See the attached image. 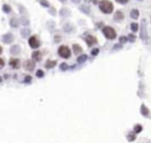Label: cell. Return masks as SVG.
<instances>
[{"instance_id": "cell-1", "label": "cell", "mask_w": 151, "mask_h": 143, "mask_svg": "<svg viewBox=\"0 0 151 143\" xmlns=\"http://www.w3.org/2000/svg\"><path fill=\"white\" fill-rule=\"evenodd\" d=\"M99 9L102 10V12L109 14L113 11V5H112V3L109 1V0H103V1H100V4H99Z\"/></svg>"}, {"instance_id": "cell-2", "label": "cell", "mask_w": 151, "mask_h": 143, "mask_svg": "<svg viewBox=\"0 0 151 143\" xmlns=\"http://www.w3.org/2000/svg\"><path fill=\"white\" fill-rule=\"evenodd\" d=\"M103 33H104V36L106 37L107 39H115L116 37H117L116 31L111 27V26H105V27L103 28Z\"/></svg>"}, {"instance_id": "cell-3", "label": "cell", "mask_w": 151, "mask_h": 143, "mask_svg": "<svg viewBox=\"0 0 151 143\" xmlns=\"http://www.w3.org/2000/svg\"><path fill=\"white\" fill-rule=\"evenodd\" d=\"M58 53H59V56L63 57V58H69V57L71 56V51L67 46H60V47L58 49Z\"/></svg>"}, {"instance_id": "cell-4", "label": "cell", "mask_w": 151, "mask_h": 143, "mask_svg": "<svg viewBox=\"0 0 151 143\" xmlns=\"http://www.w3.org/2000/svg\"><path fill=\"white\" fill-rule=\"evenodd\" d=\"M28 44H30V46H31L32 49H38L40 46V42H39V39H38L36 36L30 37V39H28Z\"/></svg>"}, {"instance_id": "cell-5", "label": "cell", "mask_w": 151, "mask_h": 143, "mask_svg": "<svg viewBox=\"0 0 151 143\" xmlns=\"http://www.w3.org/2000/svg\"><path fill=\"white\" fill-rule=\"evenodd\" d=\"M34 66H36V63L33 60H26L25 62V69L27 71H33Z\"/></svg>"}, {"instance_id": "cell-6", "label": "cell", "mask_w": 151, "mask_h": 143, "mask_svg": "<svg viewBox=\"0 0 151 143\" xmlns=\"http://www.w3.org/2000/svg\"><path fill=\"white\" fill-rule=\"evenodd\" d=\"M3 42L6 43V44H10V43L13 42V36L12 33H6L3 36Z\"/></svg>"}, {"instance_id": "cell-7", "label": "cell", "mask_w": 151, "mask_h": 143, "mask_svg": "<svg viewBox=\"0 0 151 143\" xmlns=\"http://www.w3.org/2000/svg\"><path fill=\"white\" fill-rule=\"evenodd\" d=\"M41 58H43V53L40 52V51H34L33 53H32V59H33V60H36V62L41 60Z\"/></svg>"}, {"instance_id": "cell-8", "label": "cell", "mask_w": 151, "mask_h": 143, "mask_svg": "<svg viewBox=\"0 0 151 143\" xmlns=\"http://www.w3.org/2000/svg\"><path fill=\"white\" fill-rule=\"evenodd\" d=\"M86 44L89 45V46H92V45H95L96 43H97V38L96 37H93V36H89V37H86Z\"/></svg>"}, {"instance_id": "cell-9", "label": "cell", "mask_w": 151, "mask_h": 143, "mask_svg": "<svg viewBox=\"0 0 151 143\" xmlns=\"http://www.w3.org/2000/svg\"><path fill=\"white\" fill-rule=\"evenodd\" d=\"M10 65H11L12 67H14V69H18V67L20 66L19 59H17V58H12V59H10Z\"/></svg>"}, {"instance_id": "cell-10", "label": "cell", "mask_w": 151, "mask_h": 143, "mask_svg": "<svg viewBox=\"0 0 151 143\" xmlns=\"http://www.w3.org/2000/svg\"><path fill=\"white\" fill-rule=\"evenodd\" d=\"M145 19H143L142 21V34H140V38H142L143 40H145L146 38H148V36L145 34Z\"/></svg>"}, {"instance_id": "cell-11", "label": "cell", "mask_w": 151, "mask_h": 143, "mask_svg": "<svg viewBox=\"0 0 151 143\" xmlns=\"http://www.w3.org/2000/svg\"><path fill=\"white\" fill-rule=\"evenodd\" d=\"M20 52V46L19 45H14L11 47V53L12 54H18Z\"/></svg>"}, {"instance_id": "cell-12", "label": "cell", "mask_w": 151, "mask_h": 143, "mask_svg": "<svg viewBox=\"0 0 151 143\" xmlns=\"http://www.w3.org/2000/svg\"><path fill=\"white\" fill-rule=\"evenodd\" d=\"M72 49H73V52H74L76 54H79L81 52V47L79 46V45H77V44H74L72 46Z\"/></svg>"}, {"instance_id": "cell-13", "label": "cell", "mask_w": 151, "mask_h": 143, "mask_svg": "<svg viewBox=\"0 0 151 143\" xmlns=\"http://www.w3.org/2000/svg\"><path fill=\"white\" fill-rule=\"evenodd\" d=\"M56 64H57L56 60H47V62H46V64H45V66L47 67V69H51V67H53Z\"/></svg>"}, {"instance_id": "cell-14", "label": "cell", "mask_w": 151, "mask_h": 143, "mask_svg": "<svg viewBox=\"0 0 151 143\" xmlns=\"http://www.w3.org/2000/svg\"><path fill=\"white\" fill-rule=\"evenodd\" d=\"M138 17H139V11H138V10H132L131 11V18L137 19Z\"/></svg>"}, {"instance_id": "cell-15", "label": "cell", "mask_w": 151, "mask_h": 143, "mask_svg": "<svg viewBox=\"0 0 151 143\" xmlns=\"http://www.w3.org/2000/svg\"><path fill=\"white\" fill-rule=\"evenodd\" d=\"M69 13H70L69 9H62L60 10V17H67Z\"/></svg>"}, {"instance_id": "cell-16", "label": "cell", "mask_w": 151, "mask_h": 143, "mask_svg": "<svg viewBox=\"0 0 151 143\" xmlns=\"http://www.w3.org/2000/svg\"><path fill=\"white\" fill-rule=\"evenodd\" d=\"M113 19L115 20H123V13L120 11H118L117 13L115 14V17H113Z\"/></svg>"}, {"instance_id": "cell-17", "label": "cell", "mask_w": 151, "mask_h": 143, "mask_svg": "<svg viewBox=\"0 0 151 143\" xmlns=\"http://www.w3.org/2000/svg\"><path fill=\"white\" fill-rule=\"evenodd\" d=\"M140 111H142V114L144 116H149V110H148V108H146L144 104H143L142 108H140Z\"/></svg>"}, {"instance_id": "cell-18", "label": "cell", "mask_w": 151, "mask_h": 143, "mask_svg": "<svg viewBox=\"0 0 151 143\" xmlns=\"http://www.w3.org/2000/svg\"><path fill=\"white\" fill-rule=\"evenodd\" d=\"M86 59H87V56H86V54H81V56L78 57V59H77V60H78V63H84Z\"/></svg>"}, {"instance_id": "cell-19", "label": "cell", "mask_w": 151, "mask_h": 143, "mask_svg": "<svg viewBox=\"0 0 151 143\" xmlns=\"http://www.w3.org/2000/svg\"><path fill=\"white\" fill-rule=\"evenodd\" d=\"M64 30H65V32H67V33H70L71 31H73V27L70 25V24H66V25L64 26Z\"/></svg>"}, {"instance_id": "cell-20", "label": "cell", "mask_w": 151, "mask_h": 143, "mask_svg": "<svg viewBox=\"0 0 151 143\" xmlns=\"http://www.w3.org/2000/svg\"><path fill=\"white\" fill-rule=\"evenodd\" d=\"M131 30L133 32H137L138 31V25L136 24V22H132V24H131Z\"/></svg>"}, {"instance_id": "cell-21", "label": "cell", "mask_w": 151, "mask_h": 143, "mask_svg": "<svg viewBox=\"0 0 151 143\" xmlns=\"http://www.w3.org/2000/svg\"><path fill=\"white\" fill-rule=\"evenodd\" d=\"M3 10H4V12H6V13H10V12H11V7H10L9 5H4Z\"/></svg>"}, {"instance_id": "cell-22", "label": "cell", "mask_w": 151, "mask_h": 143, "mask_svg": "<svg viewBox=\"0 0 151 143\" xmlns=\"http://www.w3.org/2000/svg\"><path fill=\"white\" fill-rule=\"evenodd\" d=\"M11 26L12 27H17L18 26V20L17 19H11Z\"/></svg>"}, {"instance_id": "cell-23", "label": "cell", "mask_w": 151, "mask_h": 143, "mask_svg": "<svg viewBox=\"0 0 151 143\" xmlns=\"http://www.w3.org/2000/svg\"><path fill=\"white\" fill-rule=\"evenodd\" d=\"M28 34H30V30H22L21 31V36L25 38V37H27Z\"/></svg>"}, {"instance_id": "cell-24", "label": "cell", "mask_w": 151, "mask_h": 143, "mask_svg": "<svg viewBox=\"0 0 151 143\" xmlns=\"http://www.w3.org/2000/svg\"><path fill=\"white\" fill-rule=\"evenodd\" d=\"M40 4H41L43 6H45V7H48V6H50L47 0H40Z\"/></svg>"}, {"instance_id": "cell-25", "label": "cell", "mask_w": 151, "mask_h": 143, "mask_svg": "<svg viewBox=\"0 0 151 143\" xmlns=\"http://www.w3.org/2000/svg\"><path fill=\"white\" fill-rule=\"evenodd\" d=\"M43 76H44V71H43V70H38V71H37V77H39V78H40V77H43Z\"/></svg>"}, {"instance_id": "cell-26", "label": "cell", "mask_w": 151, "mask_h": 143, "mask_svg": "<svg viewBox=\"0 0 151 143\" xmlns=\"http://www.w3.org/2000/svg\"><path fill=\"white\" fill-rule=\"evenodd\" d=\"M80 10H81V11H84L86 14H89V13H90V10L87 9V7H85V6H81V7H80Z\"/></svg>"}, {"instance_id": "cell-27", "label": "cell", "mask_w": 151, "mask_h": 143, "mask_svg": "<svg viewBox=\"0 0 151 143\" xmlns=\"http://www.w3.org/2000/svg\"><path fill=\"white\" fill-rule=\"evenodd\" d=\"M60 70H63V71L67 70V64H65V63H63V64L60 65Z\"/></svg>"}, {"instance_id": "cell-28", "label": "cell", "mask_w": 151, "mask_h": 143, "mask_svg": "<svg viewBox=\"0 0 151 143\" xmlns=\"http://www.w3.org/2000/svg\"><path fill=\"white\" fill-rule=\"evenodd\" d=\"M119 40H120V43H126L128 42V38H126V37H120Z\"/></svg>"}, {"instance_id": "cell-29", "label": "cell", "mask_w": 151, "mask_h": 143, "mask_svg": "<svg viewBox=\"0 0 151 143\" xmlns=\"http://www.w3.org/2000/svg\"><path fill=\"white\" fill-rule=\"evenodd\" d=\"M140 130H142V126H140V125H136V126H135V131H136V132H139Z\"/></svg>"}, {"instance_id": "cell-30", "label": "cell", "mask_w": 151, "mask_h": 143, "mask_svg": "<svg viewBox=\"0 0 151 143\" xmlns=\"http://www.w3.org/2000/svg\"><path fill=\"white\" fill-rule=\"evenodd\" d=\"M99 53V49H93L92 50V54L93 56H96V54H98Z\"/></svg>"}, {"instance_id": "cell-31", "label": "cell", "mask_w": 151, "mask_h": 143, "mask_svg": "<svg viewBox=\"0 0 151 143\" xmlns=\"http://www.w3.org/2000/svg\"><path fill=\"white\" fill-rule=\"evenodd\" d=\"M4 65H5V62H4V59L0 58V69H3Z\"/></svg>"}, {"instance_id": "cell-32", "label": "cell", "mask_w": 151, "mask_h": 143, "mask_svg": "<svg viewBox=\"0 0 151 143\" xmlns=\"http://www.w3.org/2000/svg\"><path fill=\"white\" fill-rule=\"evenodd\" d=\"M129 140H130V141H133V140H135V135H133V134H130V135H129Z\"/></svg>"}, {"instance_id": "cell-33", "label": "cell", "mask_w": 151, "mask_h": 143, "mask_svg": "<svg viewBox=\"0 0 151 143\" xmlns=\"http://www.w3.org/2000/svg\"><path fill=\"white\" fill-rule=\"evenodd\" d=\"M129 39L131 40V42H135V36H133V34H130V36H129Z\"/></svg>"}, {"instance_id": "cell-34", "label": "cell", "mask_w": 151, "mask_h": 143, "mask_svg": "<svg viewBox=\"0 0 151 143\" xmlns=\"http://www.w3.org/2000/svg\"><path fill=\"white\" fill-rule=\"evenodd\" d=\"M117 1H118V3H122V4H125L128 0H117Z\"/></svg>"}, {"instance_id": "cell-35", "label": "cell", "mask_w": 151, "mask_h": 143, "mask_svg": "<svg viewBox=\"0 0 151 143\" xmlns=\"http://www.w3.org/2000/svg\"><path fill=\"white\" fill-rule=\"evenodd\" d=\"M30 81H31V77H30V76H27V77L25 78V82H30Z\"/></svg>"}, {"instance_id": "cell-36", "label": "cell", "mask_w": 151, "mask_h": 143, "mask_svg": "<svg viewBox=\"0 0 151 143\" xmlns=\"http://www.w3.org/2000/svg\"><path fill=\"white\" fill-rule=\"evenodd\" d=\"M72 1H73V3H74V4H78V3H80V0H72Z\"/></svg>"}, {"instance_id": "cell-37", "label": "cell", "mask_w": 151, "mask_h": 143, "mask_svg": "<svg viewBox=\"0 0 151 143\" xmlns=\"http://www.w3.org/2000/svg\"><path fill=\"white\" fill-rule=\"evenodd\" d=\"M54 12H56V10H54V9H51V14H54Z\"/></svg>"}, {"instance_id": "cell-38", "label": "cell", "mask_w": 151, "mask_h": 143, "mask_svg": "<svg viewBox=\"0 0 151 143\" xmlns=\"http://www.w3.org/2000/svg\"><path fill=\"white\" fill-rule=\"evenodd\" d=\"M1 52H3V49H1V46H0V53H1Z\"/></svg>"}, {"instance_id": "cell-39", "label": "cell", "mask_w": 151, "mask_h": 143, "mask_svg": "<svg viewBox=\"0 0 151 143\" xmlns=\"http://www.w3.org/2000/svg\"><path fill=\"white\" fill-rule=\"evenodd\" d=\"M60 1H63V3H65V1H66V0H60Z\"/></svg>"}, {"instance_id": "cell-40", "label": "cell", "mask_w": 151, "mask_h": 143, "mask_svg": "<svg viewBox=\"0 0 151 143\" xmlns=\"http://www.w3.org/2000/svg\"><path fill=\"white\" fill-rule=\"evenodd\" d=\"M0 82H1V77H0Z\"/></svg>"}]
</instances>
